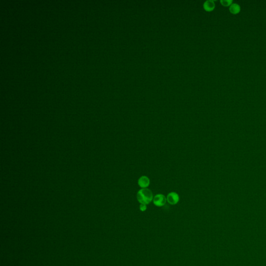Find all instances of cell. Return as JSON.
<instances>
[{
	"label": "cell",
	"mask_w": 266,
	"mask_h": 266,
	"mask_svg": "<svg viewBox=\"0 0 266 266\" xmlns=\"http://www.w3.org/2000/svg\"><path fill=\"white\" fill-rule=\"evenodd\" d=\"M137 199L141 204H148L153 199L152 192L148 188H142L137 193Z\"/></svg>",
	"instance_id": "1"
},
{
	"label": "cell",
	"mask_w": 266,
	"mask_h": 266,
	"mask_svg": "<svg viewBox=\"0 0 266 266\" xmlns=\"http://www.w3.org/2000/svg\"><path fill=\"white\" fill-rule=\"evenodd\" d=\"M167 201L166 198L164 195L162 194H156L153 199V202L154 205L161 207L165 205Z\"/></svg>",
	"instance_id": "2"
},
{
	"label": "cell",
	"mask_w": 266,
	"mask_h": 266,
	"mask_svg": "<svg viewBox=\"0 0 266 266\" xmlns=\"http://www.w3.org/2000/svg\"><path fill=\"white\" fill-rule=\"evenodd\" d=\"M167 201L171 205H175L178 203L179 200V196L176 192H170L166 197Z\"/></svg>",
	"instance_id": "3"
},
{
	"label": "cell",
	"mask_w": 266,
	"mask_h": 266,
	"mask_svg": "<svg viewBox=\"0 0 266 266\" xmlns=\"http://www.w3.org/2000/svg\"><path fill=\"white\" fill-rule=\"evenodd\" d=\"M138 184L141 188H147L150 184V179L146 176H143L139 179Z\"/></svg>",
	"instance_id": "4"
},
{
	"label": "cell",
	"mask_w": 266,
	"mask_h": 266,
	"mask_svg": "<svg viewBox=\"0 0 266 266\" xmlns=\"http://www.w3.org/2000/svg\"><path fill=\"white\" fill-rule=\"evenodd\" d=\"M203 8L204 10L207 11H211L214 10L215 8V4L214 1L212 0L206 1L204 2L203 4Z\"/></svg>",
	"instance_id": "5"
},
{
	"label": "cell",
	"mask_w": 266,
	"mask_h": 266,
	"mask_svg": "<svg viewBox=\"0 0 266 266\" xmlns=\"http://www.w3.org/2000/svg\"><path fill=\"white\" fill-rule=\"evenodd\" d=\"M229 11L234 15L238 14L241 11V6L237 3H232L229 6Z\"/></svg>",
	"instance_id": "6"
},
{
	"label": "cell",
	"mask_w": 266,
	"mask_h": 266,
	"mask_svg": "<svg viewBox=\"0 0 266 266\" xmlns=\"http://www.w3.org/2000/svg\"><path fill=\"white\" fill-rule=\"evenodd\" d=\"M220 2L222 5L224 6L225 7L230 6L233 3L232 0H221Z\"/></svg>",
	"instance_id": "7"
},
{
	"label": "cell",
	"mask_w": 266,
	"mask_h": 266,
	"mask_svg": "<svg viewBox=\"0 0 266 266\" xmlns=\"http://www.w3.org/2000/svg\"><path fill=\"white\" fill-rule=\"evenodd\" d=\"M146 204H141V205H140V209H141V211L144 212V211H146Z\"/></svg>",
	"instance_id": "8"
}]
</instances>
